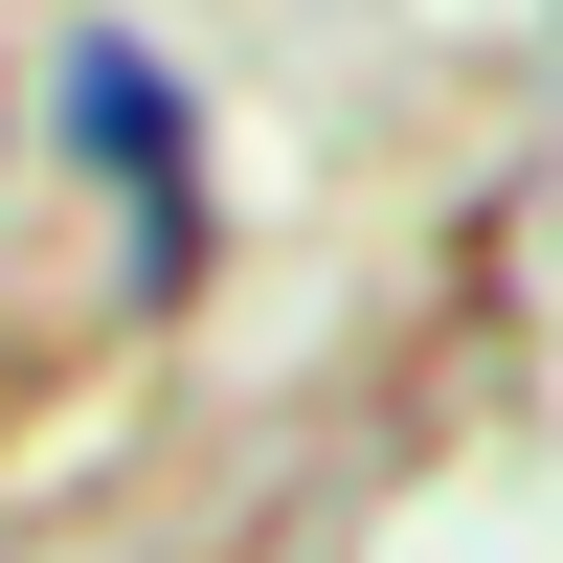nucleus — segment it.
I'll use <instances>...</instances> for the list:
<instances>
[{"label":"nucleus","mask_w":563,"mask_h":563,"mask_svg":"<svg viewBox=\"0 0 563 563\" xmlns=\"http://www.w3.org/2000/svg\"><path fill=\"white\" fill-rule=\"evenodd\" d=\"M45 113H68V158L135 203V294H180V271H203V113H180V68H158L135 23H90Z\"/></svg>","instance_id":"nucleus-1"}]
</instances>
